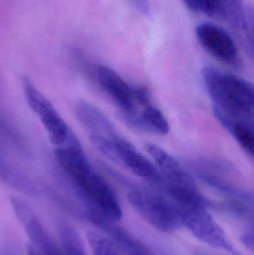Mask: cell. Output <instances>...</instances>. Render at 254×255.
Instances as JSON below:
<instances>
[{"label":"cell","mask_w":254,"mask_h":255,"mask_svg":"<svg viewBox=\"0 0 254 255\" xmlns=\"http://www.w3.org/2000/svg\"><path fill=\"white\" fill-rule=\"evenodd\" d=\"M61 169L70 177L87 209L96 210L115 221L122 217V208L113 189L91 166L82 145L55 149Z\"/></svg>","instance_id":"obj_1"},{"label":"cell","mask_w":254,"mask_h":255,"mask_svg":"<svg viewBox=\"0 0 254 255\" xmlns=\"http://www.w3.org/2000/svg\"><path fill=\"white\" fill-rule=\"evenodd\" d=\"M202 79L213 107L234 118L254 122V87L250 82L213 66L203 68Z\"/></svg>","instance_id":"obj_2"},{"label":"cell","mask_w":254,"mask_h":255,"mask_svg":"<svg viewBox=\"0 0 254 255\" xmlns=\"http://www.w3.org/2000/svg\"><path fill=\"white\" fill-rule=\"evenodd\" d=\"M146 149L153 159L164 179L160 190L166 196L176 202L191 203L201 199L192 175L175 157L155 143H147Z\"/></svg>","instance_id":"obj_3"},{"label":"cell","mask_w":254,"mask_h":255,"mask_svg":"<svg viewBox=\"0 0 254 255\" xmlns=\"http://www.w3.org/2000/svg\"><path fill=\"white\" fill-rule=\"evenodd\" d=\"M128 199L134 209L152 227L165 233H172L183 228L175 204L159 193L134 189Z\"/></svg>","instance_id":"obj_4"},{"label":"cell","mask_w":254,"mask_h":255,"mask_svg":"<svg viewBox=\"0 0 254 255\" xmlns=\"http://www.w3.org/2000/svg\"><path fill=\"white\" fill-rule=\"evenodd\" d=\"M22 88L28 107L38 117L49 140L57 147L64 145L73 130L49 100L36 88L29 78H22Z\"/></svg>","instance_id":"obj_5"},{"label":"cell","mask_w":254,"mask_h":255,"mask_svg":"<svg viewBox=\"0 0 254 255\" xmlns=\"http://www.w3.org/2000/svg\"><path fill=\"white\" fill-rule=\"evenodd\" d=\"M183 227L204 244L232 253L234 247L225 231L209 214L207 208L193 205H177Z\"/></svg>","instance_id":"obj_6"},{"label":"cell","mask_w":254,"mask_h":255,"mask_svg":"<svg viewBox=\"0 0 254 255\" xmlns=\"http://www.w3.org/2000/svg\"><path fill=\"white\" fill-rule=\"evenodd\" d=\"M108 158L123 165L127 169L158 188L164 184L162 175L155 163L122 136L113 141Z\"/></svg>","instance_id":"obj_7"},{"label":"cell","mask_w":254,"mask_h":255,"mask_svg":"<svg viewBox=\"0 0 254 255\" xmlns=\"http://www.w3.org/2000/svg\"><path fill=\"white\" fill-rule=\"evenodd\" d=\"M9 201L15 215L29 238L30 244L43 255H64L28 204L13 196H9Z\"/></svg>","instance_id":"obj_8"},{"label":"cell","mask_w":254,"mask_h":255,"mask_svg":"<svg viewBox=\"0 0 254 255\" xmlns=\"http://www.w3.org/2000/svg\"><path fill=\"white\" fill-rule=\"evenodd\" d=\"M195 33L200 44L212 56L228 64L237 62L239 52L235 42L223 28L204 22L197 26Z\"/></svg>","instance_id":"obj_9"},{"label":"cell","mask_w":254,"mask_h":255,"mask_svg":"<svg viewBox=\"0 0 254 255\" xmlns=\"http://www.w3.org/2000/svg\"><path fill=\"white\" fill-rule=\"evenodd\" d=\"M95 76L103 91L120 109L122 117L132 115L138 110L133 86L128 85L113 69L98 64L95 68Z\"/></svg>","instance_id":"obj_10"},{"label":"cell","mask_w":254,"mask_h":255,"mask_svg":"<svg viewBox=\"0 0 254 255\" xmlns=\"http://www.w3.org/2000/svg\"><path fill=\"white\" fill-rule=\"evenodd\" d=\"M88 218L100 230L108 235L121 250L130 255H155L150 249L132 234L116 224L115 220L93 209H87Z\"/></svg>","instance_id":"obj_11"},{"label":"cell","mask_w":254,"mask_h":255,"mask_svg":"<svg viewBox=\"0 0 254 255\" xmlns=\"http://www.w3.org/2000/svg\"><path fill=\"white\" fill-rule=\"evenodd\" d=\"M76 114L89 136L115 139L121 136L113 123L98 108L85 100L78 102Z\"/></svg>","instance_id":"obj_12"},{"label":"cell","mask_w":254,"mask_h":255,"mask_svg":"<svg viewBox=\"0 0 254 255\" xmlns=\"http://www.w3.org/2000/svg\"><path fill=\"white\" fill-rule=\"evenodd\" d=\"M122 118L129 127L142 131L157 135H166L169 132V124L167 118L152 103L132 115Z\"/></svg>","instance_id":"obj_13"},{"label":"cell","mask_w":254,"mask_h":255,"mask_svg":"<svg viewBox=\"0 0 254 255\" xmlns=\"http://www.w3.org/2000/svg\"><path fill=\"white\" fill-rule=\"evenodd\" d=\"M213 114L219 124L232 135L245 152L251 157H253L254 122L230 116L214 107Z\"/></svg>","instance_id":"obj_14"},{"label":"cell","mask_w":254,"mask_h":255,"mask_svg":"<svg viewBox=\"0 0 254 255\" xmlns=\"http://www.w3.org/2000/svg\"><path fill=\"white\" fill-rule=\"evenodd\" d=\"M58 233L64 255H87L76 229L66 222H60Z\"/></svg>","instance_id":"obj_15"},{"label":"cell","mask_w":254,"mask_h":255,"mask_svg":"<svg viewBox=\"0 0 254 255\" xmlns=\"http://www.w3.org/2000/svg\"><path fill=\"white\" fill-rule=\"evenodd\" d=\"M188 8L216 20L228 19L226 7L222 0H183Z\"/></svg>","instance_id":"obj_16"},{"label":"cell","mask_w":254,"mask_h":255,"mask_svg":"<svg viewBox=\"0 0 254 255\" xmlns=\"http://www.w3.org/2000/svg\"><path fill=\"white\" fill-rule=\"evenodd\" d=\"M87 240L94 255H123L120 249L111 240L100 234L89 232Z\"/></svg>","instance_id":"obj_17"},{"label":"cell","mask_w":254,"mask_h":255,"mask_svg":"<svg viewBox=\"0 0 254 255\" xmlns=\"http://www.w3.org/2000/svg\"><path fill=\"white\" fill-rule=\"evenodd\" d=\"M129 1L139 11L146 16H150L152 13L150 0H129Z\"/></svg>","instance_id":"obj_18"},{"label":"cell","mask_w":254,"mask_h":255,"mask_svg":"<svg viewBox=\"0 0 254 255\" xmlns=\"http://www.w3.org/2000/svg\"><path fill=\"white\" fill-rule=\"evenodd\" d=\"M242 244L250 251L254 252V236L252 233H245L240 238Z\"/></svg>","instance_id":"obj_19"}]
</instances>
